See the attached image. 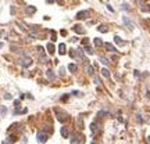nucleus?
<instances>
[{"label": "nucleus", "instance_id": "obj_1", "mask_svg": "<svg viewBox=\"0 0 150 144\" xmlns=\"http://www.w3.org/2000/svg\"><path fill=\"white\" fill-rule=\"evenodd\" d=\"M54 112L57 114V119H58L60 122H67L68 119H70L68 114H67V112H64V111H61L60 108H56Z\"/></svg>", "mask_w": 150, "mask_h": 144}, {"label": "nucleus", "instance_id": "obj_2", "mask_svg": "<svg viewBox=\"0 0 150 144\" xmlns=\"http://www.w3.org/2000/svg\"><path fill=\"white\" fill-rule=\"evenodd\" d=\"M83 143V136L79 133H74V136L71 138V144H82Z\"/></svg>", "mask_w": 150, "mask_h": 144}, {"label": "nucleus", "instance_id": "obj_3", "mask_svg": "<svg viewBox=\"0 0 150 144\" xmlns=\"http://www.w3.org/2000/svg\"><path fill=\"white\" fill-rule=\"evenodd\" d=\"M20 65H22V66H25V68H28V66L32 64V60L29 58V57H22V58H20Z\"/></svg>", "mask_w": 150, "mask_h": 144}, {"label": "nucleus", "instance_id": "obj_4", "mask_svg": "<svg viewBox=\"0 0 150 144\" xmlns=\"http://www.w3.org/2000/svg\"><path fill=\"white\" fill-rule=\"evenodd\" d=\"M38 141L39 143H46L47 141V134H44L43 132H40V133H38Z\"/></svg>", "mask_w": 150, "mask_h": 144}, {"label": "nucleus", "instance_id": "obj_5", "mask_svg": "<svg viewBox=\"0 0 150 144\" xmlns=\"http://www.w3.org/2000/svg\"><path fill=\"white\" fill-rule=\"evenodd\" d=\"M89 11H79L77 14V20H83V18H88Z\"/></svg>", "mask_w": 150, "mask_h": 144}, {"label": "nucleus", "instance_id": "obj_6", "mask_svg": "<svg viewBox=\"0 0 150 144\" xmlns=\"http://www.w3.org/2000/svg\"><path fill=\"white\" fill-rule=\"evenodd\" d=\"M122 21H124V24H125V25H127L129 29H133V24L129 21V20H128L127 17H122Z\"/></svg>", "mask_w": 150, "mask_h": 144}, {"label": "nucleus", "instance_id": "obj_7", "mask_svg": "<svg viewBox=\"0 0 150 144\" xmlns=\"http://www.w3.org/2000/svg\"><path fill=\"white\" fill-rule=\"evenodd\" d=\"M114 42H115L118 46H125V44H127V42H125V40H121L120 36H115V38H114Z\"/></svg>", "mask_w": 150, "mask_h": 144}, {"label": "nucleus", "instance_id": "obj_8", "mask_svg": "<svg viewBox=\"0 0 150 144\" xmlns=\"http://www.w3.org/2000/svg\"><path fill=\"white\" fill-rule=\"evenodd\" d=\"M74 31H75L77 33H81V35H82V33H85V29H83L81 25H74Z\"/></svg>", "mask_w": 150, "mask_h": 144}, {"label": "nucleus", "instance_id": "obj_9", "mask_svg": "<svg viewBox=\"0 0 150 144\" xmlns=\"http://www.w3.org/2000/svg\"><path fill=\"white\" fill-rule=\"evenodd\" d=\"M58 53H60L61 55H64L67 53V50H65V44L64 43H61L60 46H58Z\"/></svg>", "mask_w": 150, "mask_h": 144}, {"label": "nucleus", "instance_id": "obj_10", "mask_svg": "<svg viewBox=\"0 0 150 144\" xmlns=\"http://www.w3.org/2000/svg\"><path fill=\"white\" fill-rule=\"evenodd\" d=\"M61 136H63L64 138H67L68 136H70V134H68V129H67V126L61 127Z\"/></svg>", "mask_w": 150, "mask_h": 144}, {"label": "nucleus", "instance_id": "obj_11", "mask_svg": "<svg viewBox=\"0 0 150 144\" xmlns=\"http://www.w3.org/2000/svg\"><path fill=\"white\" fill-rule=\"evenodd\" d=\"M35 11H36V8H35V7H32V6H29V7H27V8H25V13H27V14H29V15H31V14H33Z\"/></svg>", "mask_w": 150, "mask_h": 144}, {"label": "nucleus", "instance_id": "obj_12", "mask_svg": "<svg viewBox=\"0 0 150 144\" xmlns=\"http://www.w3.org/2000/svg\"><path fill=\"white\" fill-rule=\"evenodd\" d=\"M104 46H106V49L108 50V51H111V53H114V51H117V50H115V47H114V46H113L111 43H106Z\"/></svg>", "mask_w": 150, "mask_h": 144}, {"label": "nucleus", "instance_id": "obj_13", "mask_svg": "<svg viewBox=\"0 0 150 144\" xmlns=\"http://www.w3.org/2000/svg\"><path fill=\"white\" fill-rule=\"evenodd\" d=\"M46 75H47V78H49L50 80H53V79H54V72L51 71V69H47V72H46Z\"/></svg>", "mask_w": 150, "mask_h": 144}, {"label": "nucleus", "instance_id": "obj_14", "mask_svg": "<svg viewBox=\"0 0 150 144\" xmlns=\"http://www.w3.org/2000/svg\"><path fill=\"white\" fill-rule=\"evenodd\" d=\"M97 31L101 32V33H106L107 31H108V28H107V25H100V26L97 28Z\"/></svg>", "mask_w": 150, "mask_h": 144}, {"label": "nucleus", "instance_id": "obj_15", "mask_svg": "<svg viewBox=\"0 0 150 144\" xmlns=\"http://www.w3.org/2000/svg\"><path fill=\"white\" fill-rule=\"evenodd\" d=\"M93 42H94V46H96V47H100V46H103V42H101V39H99V38H96Z\"/></svg>", "mask_w": 150, "mask_h": 144}, {"label": "nucleus", "instance_id": "obj_16", "mask_svg": "<svg viewBox=\"0 0 150 144\" xmlns=\"http://www.w3.org/2000/svg\"><path fill=\"white\" fill-rule=\"evenodd\" d=\"M68 69H70L71 72H77L78 71V66L75 65V64H70V65H68Z\"/></svg>", "mask_w": 150, "mask_h": 144}, {"label": "nucleus", "instance_id": "obj_17", "mask_svg": "<svg viewBox=\"0 0 150 144\" xmlns=\"http://www.w3.org/2000/svg\"><path fill=\"white\" fill-rule=\"evenodd\" d=\"M86 72H88V75H90V76H92V75L94 73V68H93L92 65H88V69H86Z\"/></svg>", "mask_w": 150, "mask_h": 144}, {"label": "nucleus", "instance_id": "obj_18", "mask_svg": "<svg viewBox=\"0 0 150 144\" xmlns=\"http://www.w3.org/2000/svg\"><path fill=\"white\" fill-rule=\"evenodd\" d=\"M47 51H49V54H53V53H54V46L51 43L47 44Z\"/></svg>", "mask_w": 150, "mask_h": 144}, {"label": "nucleus", "instance_id": "obj_19", "mask_svg": "<svg viewBox=\"0 0 150 144\" xmlns=\"http://www.w3.org/2000/svg\"><path fill=\"white\" fill-rule=\"evenodd\" d=\"M101 73H103V76L110 78V71H108L107 68H103V69H101Z\"/></svg>", "mask_w": 150, "mask_h": 144}, {"label": "nucleus", "instance_id": "obj_20", "mask_svg": "<svg viewBox=\"0 0 150 144\" xmlns=\"http://www.w3.org/2000/svg\"><path fill=\"white\" fill-rule=\"evenodd\" d=\"M77 123H78V127H79V129H83V122H82V116H79V118H78Z\"/></svg>", "mask_w": 150, "mask_h": 144}, {"label": "nucleus", "instance_id": "obj_21", "mask_svg": "<svg viewBox=\"0 0 150 144\" xmlns=\"http://www.w3.org/2000/svg\"><path fill=\"white\" fill-rule=\"evenodd\" d=\"M100 61H101V64H104V65H108V62H110V60L106 58V57H100Z\"/></svg>", "mask_w": 150, "mask_h": 144}, {"label": "nucleus", "instance_id": "obj_22", "mask_svg": "<svg viewBox=\"0 0 150 144\" xmlns=\"http://www.w3.org/2000/svg\"><path fill=\"white\" fill-rule=\"evenodd\" d=\"M142 11H143V13H150V6H147V4H146V6H142Z\"/></svg>", "mask_w": 150, "mask_h": 144}, {"label": "nucleus", "instance_id": "obj_23", "mask_svg": "<svg viewBox=\"0 0 150 144\" xmlns=\"http://www.w3.org/2000/svg\"><path fill=\"white\" fill-rule=\"evenodd\" d=\"M99 123H92V130H93V132H96V130H97V129H99Z\"/></svg>", "mask_w": 150, "mask_h": 144}, {"label": "nucleus", "instance_id": "obj_24", "mask_svg": "<svg viewBox=\"0 0 150 144\" xmlns=\"http://www.w3.org/2000/svg\"><path fill=\"white\" fill-rule=\"evenodd\" d=\"M86 53H88V54H93V49H92L90 46H86Z\"/></svg>", "mask_w": 150, "mask_h": 144}, {"label": "nucleus", "instance_id": "obj_25", "mask_svg": "<svg viewBox=\"0 0 150 144\" xmlns=\"http://www.w3.org/2000/svg\"><path fill=\"white\" fill-rule=\"evenodd\" d=\"M14 141H15V137H14V136H10V137H8V140H7V143H8V144L14 143Z\"/></svg>", "mask_w": 150, "mask_h": 144}, {"label": "nucleus", "instance_id": "obj_26", "mask_svg": "<svg viewBox=\"0 0 150 144\" xmlns=\"http://www.w3.org/2000/svg\"><path fill=\"white\" fill-rule=\"evenodd\" d=\"M0 111H1V115H4L6 112H7V108H6V107H1V110Z\"/></svg>", "mask_w": 150, "mask_h": 144}, {"label": "nucleus", "instance_id": "obj_27", "mask_svg": "<svg viewBox=\"0 0 150 144\" xmlns=\"http://www.w3.org/2000/svg\"><path fill=\"white\" fill-rule=\"evenodd\" d=\"M51 40H53V42L56 40V32H51Z\"/></svg>", "mask_w": 150, "mask_h": 144}, {"label": "nucleus", "instance_id": "obj_28", "mask_svg": "<svg viewBox=\"0 0 150 144\" xmlns=\"http://www.w3.org/2000/svg\"><path fill=\"white\" fill-rule=\"evenodd\" d=\"M64 71H65V69H64V68L61 66V68H60V75H64Z\"/></svg>", "mask_w": 150, "mask_h": 144}, {"label": "nucleus", "instance_id": "obj_29", "mask_svg": "<svg viewBox=\"0 0 150 144\" xmlns=\"http://www.w3.org/2000/svg\"><path fill=\"white\" fill-rule=\"evenodd\" d=\"M122 8H124V10H129V7H128L127 4H122Z\"/></svg>", "mask_w": 150, "mask_h": 144}, {"label": "nucleus", "instance_id": "obj_30", "mask_svg": "<svg viewBox=\"0 0 150 144\" xmlns=\"http://www.w3.org/2000/svg\"><path fill=\"white\" fill-rule=\"evenodd\" d=\"M138 1H139V4H140V6H143V4H144V1H146V0H138Z\"/></svg>", "mask_w": 150, "mask_h": 144}, {"label": "nucleus", "instance_id": "obj_31", "mask_svg": "<svg viewBox=\"0 0 150 144\" xmlns=\"http://www.w3.org/2000/svg\"><path fill=\"white\" fill-rule=\"evenodd\" d=\"M94 85H97V86L100 85V80H99V79H94Z\"/></svg>", "mask_w": 150, "mask_h": 144}, {"label": "nucleus", "instance_id": "obj_32", "mask_svg": "<svg viewBox=\"0 0 150 144\" xmlns=\"http://www.w3.org/2000/svg\"><path fill=\"white\" fill-rule=\"evenodd\" d=\"M4 98H7V100H11V96H10V94H6V96H4Z\"/></svg>", "mask_w": 150, "mask_h": 144}, {"label": "nucleus", "instance_id": "obj_33", "mask_svg": "<svg viewBox=\"0 0 150 144\" xmlns=\"http://www.w3.org/2000/svg\"><path fill=\"white\" fill-rule=\"evenodd\" d=\"M146 144H150V136L147 138H146Z\"/></svg>", "mask_w": 150, "mask_h": 144}, {"label": "nucleus", "instance_id": "obj_34", "mask_svg": "<svg viewBox=\"0 0 150 144\" xmlns=\"http://www.w3.org/2000/svg\"><path fill=\"white\" fill-rule=\"evenodd\" d=\"M53 1H54V0H47V3H53Z\"/></svg>", "mask_w": 150, "mask_h": 144}, {"label": "nucleus", "instance_id": "obj_35", "mask_svg": "<svg viewBox=\"0 0 150 144\" xmlns=\"http://www.w3.org/2000/svg\"><path fill=\"white\" fill-rule=\"evenodd\" d=\"M1 47H3V43H0V49H1Z\"/></svg>", "mask_w": 150, "mask_h": 144}]
</instances>
